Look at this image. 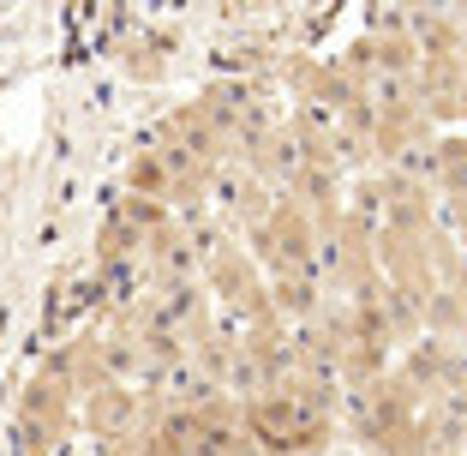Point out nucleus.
<instances>
[{"instance_id": "obj_1", "label": "nucleus", "mask_w": 467, "mask_h": 456, "mask_svg": "<svg viewBox=\"0 0 467 456\" xmlns=\"http://www.w3.org/2000/svg\"><path fill=\"white\" fill-rule=\"evenodd\" d=\"M90 427L97 432H120V427H132V415H138V402H132V390H120V385H102V390H90Z\"/></svg>"}]
</instances>
